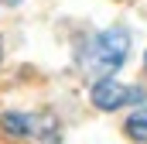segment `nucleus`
Segmentation results:
<instances>
[{
  "instance_id": "20e7f679",
  "label": "nucleus",
  "mask_w": 147,
  "mask_h": 144,
  "mask_svg": "<svg viewBox=\"0 0 147 144\" xmlns=\"http://www.w3.org/2000/svg\"><path fill=\"white\" fill-rule=\"evenodd\" d=\"M3 134H10V137H28V134H31V117H28V113H7V117H3Z\"/></svg>"
},
{
  "instance_id": "f257e3e1",
  "label": "nucleus",
  "mask_w": 147,
  "mask_h": 144,
  "mask_svg": "<svg viewBox=\"0 0 147 144\" xmlns=\"http://www.w3.org/2000/svg\"><path fill=\"white\" fill-rule=\"evenodd\" d=\"M127 52H130V38L127 31H103V35L92 38V45L86 48V69L92 72V75H110L123 65V58H127Z\"/></svg>"
},
{
  "instance_id": "39448f33",
  "label": "nucleus",
  "mask_w": 147,
  "mask_h": 144,
  "mask_svg": "<svg viewBox=\"0 0 147 144\" xmlns=\"http://www.w3.org/2000/svg\"><path fill=\"white\" fill-rule=\"evenodd\" d=\"M127 134H130L134 141L147 144V110H137V113L127 120Z\"/></svg>"
},
{
  "instance_id": "423d86ee",
  "label": "nucleus",
  "mask_w": 147,
  "mask_h": 144,
  "mask_svg": "<svg viewBox=\"0 0 147 144\" xmlns=\"http://www.w3.org/2000/svg\"><path fill=\"white\" fill-rule=\"evenodd\" d=\"M144 62H147V58H144Z\"/></svg>"
},
{
  "instance_id": "7ed1b4c3",
  "label": "nucleus",
  "mask_w": 147,
  "mask_h": 144,
  "mask_svg": "<svg viewBox=\"0 0 147 144\" xmlns=\"http://www.w3.org/2000/svg\"><path fill=\"white\" fill-rule=\"evenodd\" d=\"M28 137H34L38 144H58V120L55 117H31V134Z\"/></svg>"
},
{
  "instance_id": "f03ea898",
  "label": "nucleus",
  "mask_w": 147,
  "mask_h": 144,
  "mask_svg": "<svg viewBox=\"0 0 147 144\" xmlns=\"http://www.w3.org/2000/svg\"><path fill=\"white\" fill-rule=\"evenodd\" d=\"M127 100L140 103V100H144V89H127V86H120V82H113V79H99V82L92 86V103L99 110H116V107H123Z\"/></svg>"
}]
</instances>
